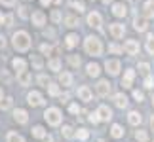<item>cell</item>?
I'll list each match as a JSON object with an SVG mask.
<instances>
[{
    "label": "cell",
    "mask_w": 154,
    "mask_h": 142,
    "mask_svg": "<svg viewBox=\"0 0 154 142\" xmlns=\"http://www.w3.org/2000/svg\"><path fill=\"white\" fill-rule=\"evenodd\" d=\"M11 44L17 51H29L31 49V36H29L27 31H17L11 36Z\"/></svg>",
    "instance_id": "1"
},
{
    "label": "cell",
    "mask_w": 154,
    "mask_h": 142,
    "mask_svg": "<svg viewBox=\"0 0 154 142\" xmlns=\"http://www.w3.org/2000/svg\"><path fill=\"white\" fill-rule=\"evenodd\" d=\"M84 49L91 57H101L103 55V42L97 36H88L84 40Z\"/></svg>",
    "instance_id": "2"
},
{
    "label": "cell",
    "mask_w": 154,
    "mask_h": 142,
    "mask_svg": "<svg viewBox=\"0 0 154 142\" xmlns=\"http://www.w3.org/2000/svg\"><path fill=\"white\" fill-rule=\"evenodd\" d=\"M61 110L59 108H48L44 112V120L50 123V125H59L61 123Z\"/></svg>",
    "instance_id": "3"
},
{
    "label": "cell",
    "mask_w": 154,
    "mask_h": 142,
    "mask_svg": "<svg viewBox=\"0 0 154 142\" xmlns=\"http://www.w3.org/2000/svg\"><path fill=\"white\" fill-rule=\"evenodd\" d=\"M109 32H110L112 38L120 40V38H124V34H126V27H124L122 23H110V25H109Z\"/></svg>",
    "instance_id": "4"
},
{
    "label": "cell",
    "mask_w": 154,
    "mask_h": 142,
    "mask_svg": "<svg viewBox=\"0 0 154 142\" xmlns=\"http://www.w3.org/2000/svg\"><path fill=\"white\" fill-rule=\"evenodd\" d=\"M105 68L110 76H118L120 70H122V64H120V61H116V59H109V61L105 63Z\"/></svg>",
    "instance_id": "5"
},
{
    "label": "cell",
    "mask_w": 154,
    "mask_h": 142,
    "mask_svg": "<svg viewBox=\"0 0 154 142\" xmlns=\"http://www.w3.org/2000/svg\"><path fill=\"white\" fill-rule=\"evenodd\" d=\"M88 25L91 28H101L103 25V17L99 11H91V13H88Z\"/></svg>",
    "instance_id": "6"
},
{
    "label": "cell",
    "mask_w": 154,
    "mask_h": 142,
    "mask_svg": "<svg viewBox=\"0 0 154 142\" xmlns=\"http://www.w3.org/2000/svg\"><path fill=\"white\" fill-rule=\"evenodd\" d=\"M31 21H32V25L34 27H44L46 25V13H44V11L42 10H38V11H32V13H31Z\"/></svg>",
    "instance_id": "7"
},
{
    "label": "cell",
    "mask_w": 154,
    "mask_h": 142,
    "mask_svg": "<svg viewBox=\"0 0 154 142\" xmlns=\"http://www.w3.org/2000/svg\"><path fill=\"white\" fill-rule=\"evenodd\" d=\"M95 89H97L99 97H109V93H110V81L109 80H99Z\"/></svg>",
    "instance_id": "8"
},
{
    "label": "cell",
    "mask_w": 154,
    "mask_h": 142,
    "mask_svg": "<svg viewBox=\"0 0 154 142\" xmlns=\"http://www.w3.org/2000/svg\"><path fill=\"white\" fill-rule=\"evenodd\" d=\"M27 102L31 104V106H42L44 104V97L38 91H31V93L27 95Z\"/></svg>",
    "instance_id": "9"
},
{
    "label": "cell",
    "mask_w": 154,
    "mask_h": 142,
    "mask_svg": "<svg viewBox=\"0 0 154 142\" xmlns=\"http://www.w3.org/2000/svg\"><path fill=\"white\" fill-rule=\"evenodd\" d=\"M112 15H114V17H126L128 15V6L124 2L112 4Z\"/></svg>",
    "instance_id": "10"
},
{
    "label": "cell",
    "mask_w": 154,
    "mask_h": 142,
    "mask_svg": "<svg viewBox=\"0 0 154 142\" xmlns=\"http://www.w3.org/2000/svg\"><path fill=\"white\" fill-rule=\"evenodd\" d=\"M97 116H99V120H101V121H110L112 120V110L109 108V106L101 104L97 108Z\"/></svg>",
    "instance_id": "11"
},
{
    "label": "cell",
    "mask_w": 154,
    "mask_h": 142,
    "mask_svg": "<svg viewBox=\"0 0 154 142\" xmlns=\"http://www.w3.org/2000/svg\"><path fill=\"white\" fill-rule=\"evenodd\" d=\"M17 81H19V85L27 87V85L32 81V76H31V72H29V70H21V72H17Z\"/></svg>",
    "instance_id": "12"
},
{
    "label": "cell",
    "mask_w": 154,
    "mask_h": 142,
    "mask_svg": "<svg viewBox=\"0 0 154 142\" xmlns=\"http://www.w3.org/2000/svg\"><path fill=\"white\" fill-rule=\"evenodd\" d=\"M124 49H126L128 55H137L139 53V42L137 40H128V42L124 44Z\"/></svg>",
    "instance_id": "13"
},
{
    "label": "cell",
    "mask_w": 154,
    "mask_h": 142,
    "mask_svg": "<svg viewBox=\"0 0 154 142\" xmlns=\"http://www.w3.org/2000/svg\"><path fill=\"white\" fill-rule=\"evenodd\" d=\"M133 27H135V31H139V32H146V28H149V21H146V17H135V19H133Z\"/></svg>",
    "instance_id": "14"
},
{
    "label": "cell",
    "mask_w": 154,
    "mask_h": 142,
    "mask_svg": "<svg viewBox=\"0 0 154 142\" xmlns=\"http://www.w3.org/2000/svg\"><path fill=\"white\" fill-rule=\"evenodd\" d=\"M91 97H93V93H91V89H90L88 85L78 87V99H80V100H84V102H90Z\"/></svg>",
    "instance_id": "15"
},
{
    "label": "cell",
    "mask_w": 154,
    "mask_h": 142,
    "mask_svg": "<svg viewBox=\"0 0 154 142\" xmlns=\"http://www.w3.org/2000/svg\"><path fill=\"white\" fill-rule=\"evenodd\" d=\"M14 120H15L17 123H21V125H25V123L29 121V114H27L25 110L17 108V110H14Z\"/></svg>",
    "instance_id": "16"
},
{
    "label": "cell",
    "mask_w": 154,
    "mask_h": 142,
    "mask_svg": "<svg viewBox=\"0 0 154 142\" xmlns=\"http://www.w3.org/2000/svg\"><path fill=\"white\" fill-rule=\"evenodd\" d=\"M78 46V34H74V32H70L65 36V47L67 49H72V47Z\"/></svg>",
    "instance_id": "17"
},
{
    "label": "cell",
    "mask_w": 154,
    "mask_h": 142,
    "mask_svg": "<svg viewBox=\"0 0 154 142\" xmlns=\"http://www.w3.org/2000/svg\"><path fill=\"white\" fill-rule=\"evenodd\" d=\"M143 15L146 19H152L154 17V0H146L143 4Z\"/></svg>",
    "instance_id": "18"
},
{
    "label": "cell",
    "mask_w": 154,
    "mask_h": 142,
    "mask_svg": "<svg viewBox=\"0 0 154 142\" xmlns=\"http://www.w3.org/2000/svg\"><path fill=\"white\" fill-rule=\"evenodd\" d=\"M86 72H88V76H91V78H97V76L101 74V67H99L97 63H90L86 67Z\"/></svg>",
    "instance_id": "19"
},
{
    "label": "cell",
    "mask_w": 154,
    "mask_h": 142,
    "mask_svg": "<svg viewBox=\"0 0 154 142\" xmlns=\"http://www.w3.org/2000/svg\"><path fill=\"white\" fill-rule=\"evenodd\" d=\"M133 78H135V70H126V74H124V80H122V85L126 87V89H129L131 87V81H133Z\"/></svg>",
    "instance_id": "20"
},
{
    "label": "cell",
    "mask_w": 154,
    "mask_h": 142,
    "mask_svg": "<svg viewBox=\"0 0 154 142\" xmlns=\"http://www.w3.org/2000/svg\"><path fill=\"white\" fill-rule=\"evenodd\" d=\"M11 67H14L15 72H21V70H27V61L21 57H15L14 61H11Z\"/></svg>",
    "instance_id": "21"
},
{
    "label": "cell",
    "mask_w": 154,
    "mask_h": 142,
    "mask_svg": "<svg viewBox=\"0 0 154 142\" xmlns=\"http://www.w3.org/2000/svg\"><path fill=\"white\" fill-rule=\"evenodd\" d=\"M112 100H114V104L118 106V108H126L128 106V97L124 93H116L114 97H112Z\"/></svg>",
    "instance_id": "22"
},
{
    "label": "cell",
    "mask_w": 154,
    "mask_h": 142,
    "mask_svg": "<svg viewBox=\"0 0 154 142\" xmlns=\"http://www.w3.org/2000/svg\"><path fill=\"white\" fill-rule=\"evenodd\" d=\"M59 84H61L63 87L72 85V74H70V72H61V74H59Z\"/></svg>",
    "instance_id": "23"
},
{
    "label": "cell",
    "mask_w": 154,
    "mask_h": 142,
    "mask_svg": "<svg viewBox=\"0 0 154 142\" xmlns=\"http://www.w3.org/2000/svg\"><path fill=\"white\" fill-rule=\"evenodd\" d=\"M63 23H65V27L74 28V27H78V17H76V15H65Z\"/></svg>",
    "instance_id": "24"
},
{
    "label": "cell",
    "mask_w": 154,
    "mask_h": 142,
    "mask_svg": "<svg viewBox=\"0 0 154 142\" xmlns=\"http://www.w3.org/2000/svg\"><path fill=\"white\" fill-rule=\"evenodd\" d=\"M128 121L131 123V125H141L143 117H141L139 112H129V114H128Z\"/></svg>",
    "instance_id": "25"
},
{
    "label": "cell",
    "mask_w": 154,
    "mask_h": 142,
    "mask_svg": "<svg viewBox=\"0 0 154 142\" xmlns=\"http://www.w3.org/2000/svg\"><path fill=\"white\" fill-rule=\"evenodd\" d=\"M48 68L53 70V72H59L61 70V59H57V57H53L48 61Z\"/></svg>",
    "instance_id": "26"
},
{
    "label": "cell",
    "mask_w": 154,
    "mask_h": 142,
    "mask_svg": "<svg viewBox=\"0 0 154 142\" xmlns=\"http://www.w3.org/2000/svg\"><path fill=\"white\" fill-rule=\"evenodd\" d=\"M110 135H112L114 138H122V137H124V129H122V125L114 123V125H112V129H110Z\"/></svg>",
    "instance_id": "27"
},
{
    "label": "cell",
    "mask_w": 154,
    "mask_h": 142,
    "mask_svg": "<svg viewBox=\"0 0 154 142\" xmlns=\"http://www.w3.org/2000/svg\"><path fill=\"white\" fill-rule=\"evenodd\" d=\"M46 135H48V133H46V129H44L42 125L32 127V137H34V138H44Z\"/></svg>",
    "instance_id": "28"
},
{
    "label": "cell",
    "mask_w": 154,
    "mask_h": 142,
    "mask_svg": "<svg viewBox=\"0 0 154 142\" xmlns=\"http://www.w3.org/2000/svg\"><path fill=\"white\" fill-rule=\"evenodd\" d=\"M11 106H14V99L11 97H4L0 100V110H10Z\"/></svg>",
    "instance_id": "29"
},
{
    "label": "cell",
    "mask_w": 154,
    "mask_h": 142,
    "mask_svg": "<svg viewBox=\"0 0 154 142\" xmlns=\"http://www.w3.org/2000/svg\"><path fill=\"white\" fill-rule=\"evenodd\" d=\"M146 53H149V55H154V34H149V36H146Z\"/></svg>",
    "instance_id": "30"
},
{
    "label": "cell",
    "mask_w": 154,
    "mask_h": 142,
    "mask_svg": "<svg viewBox=\"0 0 154 142\" xmlns=\"http://www.w3.org/2000/svg\"><path fill=\"white\" fill-rule=\"evenodd\" d=\"M70 8H72L74 11H78V13H82V11L86 10V6H84L82 0H72V2H70Z\"/></svg>",
    "instance_id": "31"
},
{
    "label": "cell",
    "mask_w": 154,
    "mask_h": 142,
    "mask_svg": "<svg viewBox=\"0 0 154 142\" xmlns=\"http://www.w3.org/2000/svg\"><path fill=\"white\" fill-rule=\"evenodd\" d=\"M6 142H25V138L21 137V135H17V133H8V137H6Z\"/></svg>",
    "instance_id": "32"
},
{
    "label": "cell",
    "mask_w": 154,
    "mask_h": 142,
    "mask_svg": "<svg viewBox=\"0 0 154 142\" xmlns=\"http://www.w3.org/2000/svg\"><path fill=\"white\" fill-rule=\"evenodd\" d=\"M61 133H63V137H65V138H74V137H76V135H74V129L70 127V125H63Z\"/></svg>",
    "instance_id": "33"
},
{
    "label": "cell",
    "mask_w": 154,
    "mask_h": 142,
    "mask_svg": "<svg viewBox=\"0 0 154 142\" xmlns=\"http://www.w3.org/2000/svg\"><path fill=\"white\" fill-rule=\"evenodd\" d=\"M31 64H32V67H34V68H36V70H40V68H42V67H44V63H42V59H40L38 55H31Z\"/></svg>",
    "instance_id": "34"
},
{
    "label": "cell",
    "mask_w": 154,
    "mask_h": 142,
    "mask_svg": "<svg viewBox=\"0 0 154 142\" xmlns=\"http://www.w3.org/2000/svg\"><path fill=\"white\" fill-rule=\"evenodd\" d=\"M135 140L137 142H149V135H146V131H141L139 129V131L135 133Z\"/></svg>",
    "instance_id": "35"
},
{
    "label": "cell",
    "mask_w": 154,
    "mask_h": 142,
    "mask_svg": "<svg viewBox=\"0 0 154 142\" xmlns=\"http://www.w3.org/2000/svg\"><path fill=\"white\" fill-rule=\"evenodd\" d=\"M69 63H70V67H74V68H78L82 61H80V57L78 55H69Z\"/></svg>",
    "instance_id": "36"
},
{
    "label": "cell",
    "mask_w": 154,
    "mask_h": 142,
    "mask_svg": "<svg viewBox=\"0 0 154 142\" xmlns=\"http://www.w3.org/2000/svg\"><path fill=\"white\" fill-rule=\"evenodd\" d=\"M48 93L51 95V97H57V95L61 93V91H59V85H57V84H50V85H48Z\"/></svg>",
    "instance_id": "37"
},
{
    "label": "cell",
    "mask_w": 154,
    "mask_h": 142,
    "mask_svg": "<svg viewBox=\"0 0 154 142\" xmlns=\"http://www.w3.org/2000/svg\"><path fill=\"white\" fill-rule=\"evenodd\" d=\"M139 72H141V74H145V76H149V72H150L149 63H139Z\"/></svg>",
    "instance_id": "38"
},
{
    "label": "cell",
    "mask_w": 154,
    "mask_h": 142,
    "mask_svg": "<svg viewBox=\"0 0 154 142\" xmlns=\"http://www.w3.org/2000/svg\"><path fill=\"white\" fill-rule=\"evenodd\" d=\"M88 137H90V133L86 129H78V133H76V138L78 140H88Z\"/></svg>",
    "instance_id": "39"
},
{
    "label": "cell",
    "mask_w": 154,
    "mask_h": 142,
    "mask_svg": "<svg viewBox=\"0 0 154 142\" xmlns=\"http://www.w3.org/2000/svg\"><path fill=\"white\" fill-rule=\"evenodd\" d=\"M36 81H38V84L42 85V87H48V85H50V80H48V76H44V74H40Z\"/></svg>",
    "instance_id": "40"
},
{
    "label": "cell",
    "mask_w": 154,
    "mask_h": 142,
    "mask_svg": "<svg viewBox=\"0 0 154 142\" xmlns=\"http://www.w3.org/2000/svg\"><path fill=\"white\" fill-rule=\"evenodd\" d=\"M40 51H42L44 55H50V53L53 51V47H51L50 44H42V46H40Z\"/></svg>",
    "instance_id": "41"
},
{
    "label": "cell",
    "mask_w": 154,
    "mask_h": 142,
    "mask_svg": "<svg viewBox=\"0 0 154 142\" xmlns=\"http://www.w3.org/2000/svg\"><path fill=\"white\" fill-rule=\"evenodd\" d=\"M145 87H146V89H152V87H154V78H152V76H146V78H145Z\"/></svg>",
    "instance_id": "42"
},
{
    "label": "cell",
    "mask_w": 154,
    "mask_h": 142,
    "mask_svg": "<svg viewBox=\"0 0 154 142\" xmlns=\"http://www.w3.org/2000/svg\"><path fill=\"white\" fill-rule=\"evenodd\" d=\"M19 17H21V19L29 17V8H27V6H21V8H19Z\"/></svg>",
    "instance_id": "43"
},
{
    "label": "cell",
    "mask_w": 154,
    "mask_h": 142,
    "mask_svg": "<svg viewBox=\"0 0 154 142\" xmlns=\"http://www.w3.org/2000/svg\"><path fill=\"white\" fill-rule=\"evenodd\" d=\"M133 99L137 100V102H143V99H145V95H143V91H133Z\"/></svg>",
    "instance_id": "44"
},
{
    "label": "cell",
    "mask_w": 154,
    "mask_h": 142,
    "mask_svg": "<svg viewBox=\"0 0 154 142\" xmlns=\"http://www.w3.org/2000/svg\"><path fill=\"white\" fill-rule=\"evenodd\" d=\"M90 121L93 123V125H97V123L101 121V120H99V116H97V112H91V114H90Z\"/></svg>",
    "instance_id": "45"
},
{
    "label": "cell",
    "mask_w": 154,
    "mask_h": 142,
    "mask_svg": "<svg viewBox=\"0 0 154 142\" xmlns=\"http://www.w3.org/2000/svg\"><path fill=\"white\" fill-rule=\"evenodd\" d=\"M109 51H110V53H122V47L116 46V44H110V46H109Z\"/></svg>",
    "instance_id": "46"
},
{
    "label": "cell",
    "mask_w": 154,
    "mask_h": 142,
    "mask_svg": "<svg viewBox=\"0 0 154 142\" xmlns=\"http://www.w3.org/2000/svg\"><path fill=\"white\" fill-rule=\"evenodd\" d=\"M69 112H70V114H78V112H80V106L76 104V102L70 104V106H69Z\"/></svg>",
    "instance_id": "47"
},
{
    "label": "cell",
    "mask_w": 154,
    "mask_h": 142,
    "mask_svg": "<svg viewBox=\"0 0 154 142\" xmlns=\"http://www.w3.org/2000/svg\"><path fill=\"white\" fill-rule=\"evenodd\" d=\"M51 21L59 23V21H61V13H59V11H53V13H51Z\"/></svg>",
    "instance_id": "48"
},
{
    "label": "cell",
    "mask_w": 154,
    "mask_h": 142,
    "mask_svg": "<svg viewBox=\"0 0 154 142\" xmlns=\"http://www.w3.org/2000/svg\"><path fill=\"white\" fill-rule=\"evenodd\" d=\"M11 23H14V15H6V19H4V25H6V27H10Z\"/></svg>",
    "instance_id": "49"
},
{
    "label": "cell",
    "mask_w": 154,
    "mask_h": 142,
    "mask_svg": "<svg viewBox=\"0 0 154 142\" xmlns=\"http://www.w3.org/2000/svg\"><path fill=\"white\" fill-rule=\"evenodd\" d=\"M0 4H4V6H15V0H0Z\"/></svg>",
    "instance_id": "50"
},
{
    "label": "cell",
    "mask_w": 154,
    "mask_h": 142,
    "mask_svg": "<svg viewBox=\"0 0 154 142\" xmlns=\"http://www.w3.org/2000/svg\"><path fill=\"white\" fill-rule=\"evenodd\" d=\"M4 47H6V38L0 36V49H4Z\"/></svg>",
    "instance_id": "51"
},
{
    "label": "cell",
    "mask_w": 154,
    "mask_h": 142,
    "mask_svg": "<svg viewBox=\"0 0 154 142\" xmlns=\"http://www.w3.org/2000/svg\"><path fill=\"white\" fill-rule=\"evenodd\" d=\"M53 2V0H40V4H42V6H50Z\"/></svg>",
    "instance_id": "52"
},
{
    "label": "cell",
    "mask_w": 154,
    "mask_h": 142,
    "mask_svg": "<svg viewBox=\"0 0 154 142\" xmlns=\"http://www.w3.org/2000/svg\"><path fill=\"white\" fill-rule=\"evenodd\" d=\"M42 140H44V142H53V138H51V137H50V135H46V137H44V138H42Z\"/></svg>",
    "instance_id": "53"
},
{
    "label": "cell",
    "mask_w": 154,
    "mask_h": 142,
    "mask_svg": "<svg viewBox=\"0 0 154 142\" xmlns=\"http://www.w3.org/2000/svg\"><path fill=\"white\" fill-rule=\"evenodd\" d=\"M4 19H6V15H4V13H0V25H4Z\"/></svg>",
    "instance_id": "54"
},
{
    "label": "cell",
    "mask_w": 154,
    "mask_h": 142,
    "mask_svg": "<svg viewBox=\"0 0 154 142\" xmlns=\"http://www.w3.org/2000/svg\"><path fill=\"white\" fill-rule=\"evenodd\" d=\"M150 129L154 131V116H150Z\"/></svg>",
    "instance_id": "55"
},
{
    "label": "cell",
    "mask_w": 154,
    "mask_h": 142,
    "mask_svg": "<svg viewBox=\"0 0 154 142\" xmlns=\"http://www.w3.org/2000/svg\"><path fill=\"white\" fill-rule=\"evenodd\" d=\"M4 99V91H2V87H0V100Z\"/></svg>",
    "instance_id": "56"
},
{
    "label": "cell",
    "mask_w": 154,
    "mask_h": 142,
    "mask_svg": "<svg viewBox=\"0 0 154 142\" xmlns=\"http://www.w3.org/2000/svg\"><path fill=\"white\" fill-rule=\"evenodd\" d=\"M53 4H61V0H53Z\"/></svg>",
    "instance_id": "57"
},
{
    "label": "cell",
    "mask_w": 154,
    "mask_h": 142,
    "mask_svg": "<svg viewBox=\"0 0 154 142\" xmlns=\"http://www.w3.org/2000/svg\"><path fill=\"white\" fill-rule=\"evenodd\" d=\"M103 2H105V4H110V2H112V0H103Z\"/></svg>",
    "instance_id": "58"
},
{
    "label": "cell",
    "mask_w": 154,
    "mask_h": 142,
    "mask_svg": "<svg viewBox=\"0 0 154 142\" xmlns=\"http://www.w3.org/2000/svg\"><path fill=\"white\" fill-rule=\"evenodd\" d=\"M152 104H154V97H152Z\"/></svg>",
    "instance_id": "59"
}]
</instances>
